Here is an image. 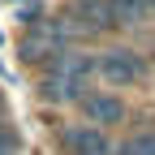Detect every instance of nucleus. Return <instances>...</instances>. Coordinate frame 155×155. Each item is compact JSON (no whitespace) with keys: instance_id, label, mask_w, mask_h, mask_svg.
<instances>
[{"instance_id":"obj_3","label":"nucleus","mask_w":155,"mask_h":155,"mask_svg":"<svg viewBox=\"0 0 155 155\" xmlns=\"http://www.w3.org/2000/svg\"><path fill=\"white\" fill-rule=\"evenodd\" d=\"M82 112H86V121L99 129V125H116L125 116V104L116 99V95L108 91H95V95H82Z\"/></svg>"},{"instance_id":"obj_5","label":"nucleus","mask_w":155,"mask_h":155,"mask_svg":"<svg viewBox=\"0 0 155 155\" xmlns=\"http://www.w3.org/2000/svg\"><path fill=\"white\" fill-rule=\"evenodd\" d=\"M108 13H112V26H142L151 17L142 0H108Z\"/></svg>"},{"instance_id":"obj_4","label":"nucleus","mask_w":155,"mask_h":155,"mask_svg":"<svg viewBox=\"0 0 155 155\" xmlns=\"http://www.w3.org/2000/svg\"><path fill=\"white\" fill-rule=\"evenodd\" d=\"M65 142L73 155H112V142H108V134L104 129H95V125H78L65 134Z\"/></svg>"},{"instance_id":"obj_6","label":"nucleus","mask_w":155,"mask_h":155,"mask_svg":"<svg viewBox=\"0 0 155 155\" xmlns=\"http://www.w3.org/2000/svg\"><path fill=\"white\" fill-rule=\"evenodd\" d=\"M73 13L78 17H91V30H104V26H112V13H108V0H73Z\"/></svg>"},{"instance_id":"obj_1","label":"nucleus","mask_w":155,"mask_h":155,"mask_svg":"<svg viewBox=\"0 0 155 155\" xmlns=\"http://www.w3.org/2000/svg\"><path fill=\"white\" fill-rule=\"evenodd\" d=\"M91 73H95V61H91V56L52 52L48 56V78H43V99H52V104L82 99V86H86Z\"/></svg>"},{"instance_id":"obj_8","label":"nucleus","mask_w":155,"mask_h":155,"mask_svg":"<svg viewBox=\"0 0 155 155\" xmlns=\"http://www.w3.org/2000/svg\"><path fill=\"white\" fill-rule=\"evenodd\" d=\"M142 5H147V13H155V0H142Z\"/></svg>"},{"instance_id":"obj_2","label":"nucleus","mask_w":155,"mask_h":155,"mask_svg":"<svg viewBox=\"0 0 155 155\" xmlns=\"http://www.w3.org/2000/svg\"><path fill=\"white\" fill-rule=\"evenodd\" d=\"M95 69H99L104 82H112V86H138L142 78H147V61H142L138 52H129V48L104 52L99 61H95Z\"/></svg>"},{"instance_id":"obj_7","label":"nucleus","mask_w":155,"mask_h":155,"mask_svg":"<svg viewBox=\"0 0 155 155\" xmlns=\"http://www.w3.org/2000/svg\"><path fill=\"white\" fill-rule=\"evenodd\" d=\"M121 155H155V134H138L134 142L121 147Z\"/></svg>"}]
</instances>
